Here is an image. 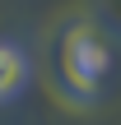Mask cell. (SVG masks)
<instances>
[{"mask_svg":"<svg viewBox=\"0 0 121 125\" xmlns=\"http://www.w3.org/2000/svg\"><path fill=\"white\" fill-rule=\"evenodd\" d=\"M107 46L98 42V32L93 28H75L70 32V42H65V74H70V83L89 97L93 88H98V79L107 74Z\"/></svg>","mask_w":121,"mask_h":125,"instance_id":"cell-1","label":"cell"},{"mask_svg":"<svg viewBox=\"0 0 121 125\" xmlns=\"http://www.w3.org/2000/svg\"><path fill=\"white\" fill-rule=\"evenodd\" d=\"M23 79H28V60H23V51H19L14 42H0V102L14 97V93L23 88Z\"/></svg>","mask_w":121,"mask_h":125,"instance_id":"cell-2","label":"cell"}]
</instances>
